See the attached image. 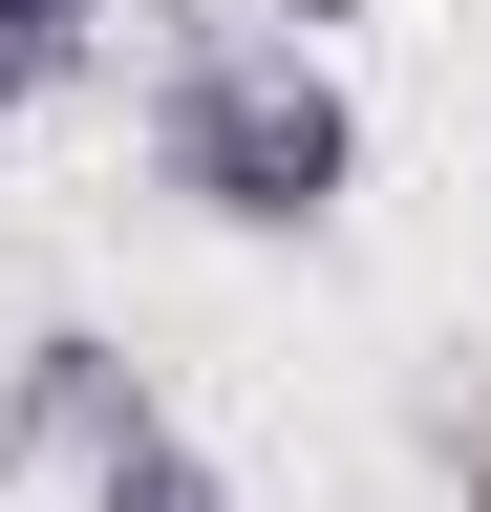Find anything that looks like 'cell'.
I'll return each instance as SVG.
<instances>
[{
    "mask_svg": "<svg viewBox=\"0 0 491 512\" xmlns=\"http://www.w3.org/2000/svg\"><path fill=\"white\" fill-rule=\"evenodd\" d=\"M406 448H427V491H449V512H491V342H449V363L406 384Z\"/></svg>",
    "mask_w": 491,
    "mask_h": 512,
    "instance_id": "3957f363",
    "label": "cell"
},
{
    "mask_svg": "<svg viewBox=\"0 0 491 512\" xmlns=\"http://www.w3.org/2000/svg\"><path fill=\"white\" fill-rule=\"evenodd\" d=\"M107 22H129V0H0V107H65L107 64Z\"/></svg>",
    "mask_w": 491,
    "mask_h": 512,
    "instance_id": "277c9868",
    "label": "cell"
},
{
    "mask_svg": "<svg viewBox=\"0 0 491 512\" xmlns=\"http://www.w3.org/2000/svg\"><path fill=\"white\" fill-rule=\"evenodd\" d=\"M235 22H257V43H299V64H321V43L363 22V0H235Z\"/></svg>",
    "mask_w": 491,
    "mask_h": 512,
    "instance_id": "8992f818",
    "label": "cell"
},
{
    "mask_svg": "<svg viewBox=\"0 0 491 512\" xmlns=\"http://www.w3.org/2000/svg\"><path fill=\"white\" fill-rule=\"evenodd\" d=\"M129 427H150V363L107 342V320H22V342H0V491H22V470L86 491Z\"/></svg>",
    "mask_w": 491,
    "mask_h": 512,
    "instance_id": "7a4b0ae2",
    "label": "cell"
},
{
    "mask_svg": "<svg viewBox=\"0 0 491 512\" xmlns=\"http://www.w3.org/2000/svg\"><path fill=\"white\" fill-rule=\"evenodd\" d=\"M86 512H235V470H214V448H193V427L150 406V427L107 448V470H86Z\"/></svg>",
    "mask_w": 491,
    "mask_h": 512,
    "instance_id": "5b68a950",
    "label": "cell"
},
{
    "mask_svg": "<svg viewBox=\"0 0 491 512\" xmlns=\"http://www.w3.org/2000/svg\"><path fill=\"white\" fill-rule=\"evenodd\" d=\"M150 192H171V214H214V235H321L342 192H363L342 64L257 43L235 0H171V43H150Z\"/></svg>",
    "mask_w": 491,
    "mask_h": 512,
    "instance_id": "6da1fadb",
    "label": "cell"
}]
</instances>
